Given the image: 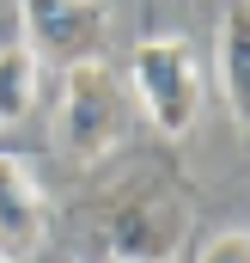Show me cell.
<instances>
[{
	"mask_svg": "<svg viewBox=\"0 0 250 263\" xmlns=\"http://www.w3.org/2000/svg\"><path fill=\"white\" fill-rule=\"evenodd\" d=\"M122 86L165 141H183L195 129V117H201V98H207L201 55L189 49L183 37H147V43H134Z\"/></svg>",
	"mask_w": 250,
	"mask_h": 263,
	"instance_id": "3",
	"label": "cell"
},
{
	"mask_svg": "<svg viewBox=\"0 0 250 263\" xmlns=\"http://www.w3.org/2000/svg\"><path fill=\"white\" fill-rule=\"evenodd\" d=\"M134 123V98H128L122 73L92 55V62L61 67V92H55V147L73 165H98L128 141Z\"/></svg>",
	"mask_w": 250,
	"mask_h": 263,
	"instance_id": "2",
	"label": "cell"
},
{
	"mask_svg": "<svg viewBox=\"0 0 250 263\" xmlns=\"http://www.w3.org/2000/svg\"><path fill=\"white\" fill-rule=\"evenodd\" d=\"M214 80H220V98H226L232 123H250V12L244 6H226V18H220Z\"/></svg>",
	"mask_w": 250,
	"mask_h": 263,
	"instance_id": "6",
	"label": "cell"
},
{
	"mask_svg": "<svg viewBox=\"0 0 250 263\" xmlns=\"http://www.w3.org/2000/svg\"><path fill=\"white\" fill-rule=\"evenodd\" d=\"M104 263H177L189 239V196L165 172H134L122 190H110L92 220Z\"/></svg>",
	"mask_w": 250,
	"mask_h": 263,
	"instance_id": "1",
	"label": "cell"
},
{
	"mask_svg": "<svg viewBox=\"0 0 250 263\" xmlns=\"http://www.w3.org/2000/svg\"><path fill=\"white\" fill-rule=\"evenodd\" d=\"M98 263H104V257H98Z\"/></svg>",
	"mask_w": 250,
	"mask_h": 263,
	"instance_id": "9",
	"label": "cell"
},
{
	"mask_svg": "<svg viewBox=\"0 0 250 263\" xmlns=\"http://www.w3.org/2000/svg\"><path fill=\"white\" fill-rule=\"evenodd\" d=\"M43 233H49V202L37 190L31 165L12 159V153H0V263L37 257Z\"/></svg>",
	"mask_w": 250,
	"mask_h": 263,
	"instance_id": "5",
	"label": "cell"
},
{
	"mask_svg": "<svg viewBox=\"0 0 250 263\" xmlns=\"http://www.w3.org/2000/svg\"><path fill=\"white\" fill-rule=\"evenodd\" d=\"M37 92H43V62L25 43H6L0 49V129L25 123L31 104H37Z\"/></svg>",
	"mask_w": 250,
	"mask_h": 263,
	"instance_id": "7",
	"label": "cell"
},
{
	"mask_svg": "<svg viewBox=\"0 0 250 263\" xmlns=\"http://www.w3.org/2000/svg\"><path fill=\"white\" fill-rule=\"evenodd\" d=\"M18 25H25V49L37 62H92L110 43V6L104 0H18Z\"/></svg>",
	"mask_w": 250,
	"mask_h": 263,
	"instance_id": "4",
	"label": "cell"
},
{
	"mask_svg": "<svg viewBox=\"0 0 250 263\" xmlns=\"http://www.w3.org/2000/svg\"><path fill=\"white\" fill-rule=\"evenodd\" d=\"M195 263H250V239H244V227H226V233L201 239V245H195Z\"/></svg>",
	"mask_w": 250,
	"mask_h": 263,
	"instance_id": "8",
	"label": "cell"
}]
</instances>
